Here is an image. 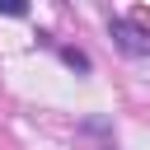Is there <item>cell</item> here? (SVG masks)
I'll return each mask as SVG.
<instances>
[{"label":"cell","instance_id":"1","mask_svg":"<svg viewBox=\"0 0 150 150\" xmlns=\"http://www.w3.org/2000/svg\"><path fill=\"white\" fill-rule=\"evenodd\" d=\"M108 38H112L127 56H150V33H145L136 19H112V23H108Z\"/></svg>","mask_w":150,"mask_h":150},{"label":"cell","instance_id":"2","mask_svg":"<svg viewBox=\"0 0 150 150\" xmlns=\"http://www.w3.org/2000/svg\"><path fill=\"white\" fill-rule=\"evenodd\" d=\"M61 61H66L70 70H80V75H89V56H84V52H75V47H61Z\"/></svg>","mask_w":150,"mask_h":150},{"label":"cell","instance_id":"3","mask_svg":"<svg viewBox=\"0 0 150 150\" xmlns=\"http://www.w3.org/2000/svg\"><path fill=\"white\" fill-rule=\"evenodd\" d=\"M0 14H9V19H23V14H28V0H0Z\"/></svg>","mask_w":150,"mask_h":150}]
</instances>
